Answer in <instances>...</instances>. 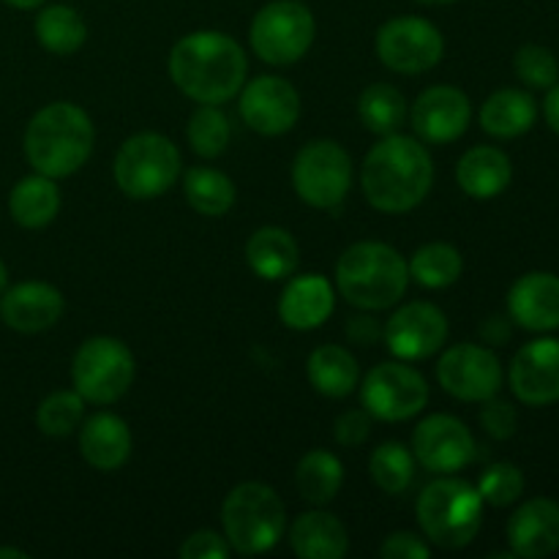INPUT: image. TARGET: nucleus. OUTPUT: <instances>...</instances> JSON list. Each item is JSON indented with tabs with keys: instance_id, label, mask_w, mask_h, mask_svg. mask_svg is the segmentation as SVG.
Returning <instances> with one entry per match:
<instances>
[{
	"instance_id": "f257e3e1",
	"label": "nucleus",
	"mask_w": 559,
	"mask_h": 559,
	"mask_svg": "<svg viewBox=\"0 0 559 559\" xmlns=\"http://www.w3.org/2000/svg\"><path fill=\"white\" fill-rule=\"evenodd\" d=\"M246 71L243 47L222 31L189 33L169 52V76L183 96L200 104H224L238 96Z\"/></svg>"
},
{
	"instance_id": "f03ea898",
	"label": "nucleus",
	"mask_w": 559,
	"mask_h": 559,
	"mask_svg": "<svg viewBox=\"0 0 559 559\" xmlns=\"http://www.w3.org/2000/svg\"><path fill=\"white\" fill-rule=\"evenodd\" d=\"M360 186L374 211L391 216L409 213L435 186V162L413 136L388 134L366 156Z\"/></svg>"
},
{
	"instance_id": "7ed1b4c3",
	"label": "nucleus",
	"mask_w": 559,
	"mask_h": 559,
	"mask_svg": "<svg viewBox=\"0 0 559 559\" xmlns=\"http://www.w3.org/2000/svg\"><path fill=\"white\" fill-rule=\"evenodd\" d=\"M91 118L82 107L69 102H55L38 109L25 131V156L36 173L47 178H69L85 167L93 153Z\"/></svg>"
},
{
	"instance_id": "20e7f679",
	"label": "nucleus",
	"mask_w": 559,
	"mask_h": 559,
	"mask_svg": "<svg viewBox=\"0 0 559 559\" xmlns=\"http://www.w3.org/2000/svg\"><path fill=\"white\" fill-rule=\"evenodd\" d=\"M409 262L380 240L353 243L336 262V287L344 300L364 311H382L404 298Z\"/></svg>"
},
{
	"instance_id": "39448f33",
	"label": "nucleus",
	"mask_w": 559,
	"mask_h": 559,
	"mask_svg": "<svg viewBox=\"0 0 559 559\" xmlns=\"http://www.w3.org/2000/svg\"><path fill=\"white\" fill-rule=\"evenodd\" d=\"M418 524L426 538L448 551L464 549L484 524V497L473 484L459 478H437L420 491Z\"/></svg>"
},
{
	"instance_id": "423d86ee",
	"label": "nucleus",
	"mask_w": 559,
	"mask_h": 559,
	"mask_svg": "<svg viewBox=\"0 0 559 559\" xmlns=\"http://www.w3.org/2000/svg\"><path fill=\"white\" fill-rule=\"evenodd\" d=\"M224 538L238 555L257 557L282 540L287 516L276 491L257 480L235 486L222 506Z\"/></svg>"
},
{
	"instance_id": "0eeeda50",
	"label": "nucleus",
	"mask_w": 559,
	"mask_h": 559,
	"mask_svg": "<svg viewBox=\"0 0 559 559\" xmlns=\"http://www.w3.org/2000/svg\"><path fill=\"white\" fill-rule=\"evenodd\" d=\"M180 167L183 162L173 140L156 131H142L120 145L112 175L118 189L131 200H156L173 189Z\"/></svg>"
},
{
	"instance_id": "6e6552de",
	"label": "nucleus",
	"mask_w": 559,
	"mask_h": 559,
	"mask_svg": "<svg viewBox=\"0 0 559 559\" xmlns=\"http://www.w3.org/2000/svg\"><path fill=\"white\" fill-rule=\"evenodd\" d=\"M71 382L85 402L115 404L134 382V355L115 336L87 338L74 353Z\"/></svg>"
},
{
	"instance_id": "1a4fd4ad",
	"label": "nucleus",
	"mask_w": 559,
	"mask_h": 559,
	"mask_svg": "<svg viewBox=\"0 0 559 559\" xmlns=\"http://www.w3.org/2000/svg\"><path fill=\"white\" fill-rule=\"evenodd\" d=\"M314 14L300 0H273L251 20L249 41L257 58L271 66H293L314 44Z\"/></svg>"
},
{
	"instance_id": "9d476101",
	"label": "nucleus",
	"mask_w": 559,
	"mask_h": 559,
	"mask_svg": "<svg viewBox=\"0 0 559 559\" xmlns=\"http://www.w3.org/2000/svg\"><path fill=\"white\" fill-rule=\"evenodd\" d=\"M353 186L349 153L333 140H311L293 162V189L306 205L333 211Z\"/></svg>"
},
{
	"instance_id": "9b49d317",
	"label": "nucleus",
	"mask_w": 559,
	"mask_h": 559,
	"mask_svg": "<svg viewBox=\"0 0 559 559\" xmlns=\"http://www.w3.org/2000/svg\"><path fill=\"white\" fill-rule=\"evenodd\" d=\"M364 409L377 420L402 424L415 418L429 402V385L424 374L407 364H380L360 382Z\"/></svg>"
},
{
	"instance_id": "f8f14e48",
	"label": "nucleus",
	"mask_w": 559,
	"mask_h": 559,
	"mask_svg": "<svg viewBox=\"0 0 559 559\" xmlns=\"http://www.w3.org/2000/svg\"><path fill=\"white\" fill-rule=\"evenodd\" d=\"M445 52V38L420 16H396L377 31V58L396 74H424Z\"/></svg>"
},
{
	"instance_id": "ddd939ff",
	"label": "nucleus",
	"mask_w": 559,
	"mask_h": 559,
	"mask_svg": "<svg viewBox=\"0 0 559 559\" xmlns=\"http://www.w3.org/2000/svg\"><path fill=\"white\" fill-rule=\"evenodd\" d=\"M442 391L462 402H486L502 388V366L489 347L456 344L437 364Z\"/></svg>"
},
{
	"instance_id": "4468645a",
	"label": "nucleus",
	"mask_w": 559,
	"mask_h": 559,
	"mask_svg": "<svg viewBox=\"0 0 559 559\" xmlns=\"http://www.w3.org/2000/svg\"><path fill=\"white\" fill-rule=\"evenodd\" d=\"M240 118L251 131L262 136L287 134L300 118V96L287 80L257 76L240 87Z\"/></svg>"
},
{
	"instance_id": "2eb2a0df",
	"label": "nucleus",
	"mask_w": 559,
	"mask_h": 559,
	"mask_svg": "<svg viewBox=\"0 0 559 559\" xmlns=\"http://www.w3.org/2000/svg\"><path fill=\"white\" fill-rule=\"evenodd\" d=\"M382 336L399 360H426L445 344L448 317L437 306L415 300L393 311Z\"/></svg>"
},
{
	"instance_id": "dca6fc26",
	"label": "nucleus",
	"mask_w": 559,
	"mask_h": 559,
	"mask_svg": "<svg viewBox=\"0 0 559 559\" xmlns=\"http://www.w3.org/2000/svg\"><path fill=\"white\" fill-rule=\"evenodd\" d=\"M413 456L431 473H459L475 459V440L453 415H429L413 435Z\"/></svg>"
},
{
	"instance_id": "f3484780",
	"label": "nucleus",
	"mask_w": 559,
	"mask_h": 559,
	"mask_svg": "<svg viewBox=\"0 0 559 559\" xmlns=\"http://www.w3.org/2000/svg\"><path fill=\"white\" fill-rule=\"evenodd\" d=\"M409 120H413L415 134L424 142L448 145V142H456L469 129L473 107H469V98L459 87L435 85L426 87L415 98L413 109H409Z\"/></svg>"
},
{
	"instance_id": "a211bd4d",
	"label": "nucleus",
	"mask_w": 559,
	"mask_h": 559,
	"mask_svg": "<svg viewBox=\"0 0 559 559\" xmlns=\"http://www.w3.org/2000/svg\"><path fill=\"white\" fill-rule=\"evenodd\" d=\"M511 391L530 407L559 402V338H535L524 344L511 364Z\"/></svg>"
},
{
	"instance_id": "6ab92c4d",
	"label": "nucleus",
	"mask_w": 559,
	"mask_h": 559,
	"mask_svg": "<svg viewBox=\"0 0 559 559\" xmlns=\"http://www.w3.org/2000/svg\"><path fill=\"white\" fill-rule=\"evenodd\" d=\"M63 295L47 282H22L0 298V320L16 333L49 331L63 317Z\"/></svg>"
},
{
	"instance_id": "aec40b11",
	"label": "nucleus",
	"mask_w": 559,
	"mask_h": 559,
	"mask_svg": "<svg viewBox=\"0 0 559 559\" xmlns=\"http://www.w3.org/2000/svg\"><path fill=\"white\" fill-rule=\"evenodd\" d=\"M508 314L524 331L546 333L559 328V276L546 271L524 273L508 293Z\"/></svg>"
},
{
	"instance_id": "412c9836",
	"label": "nucleus",
	"mask_w": 559,
	"mask_h": 559,
	"mask_svg": "<svg viewBox=\"0 0 559 559\" xmlns=\"http://www.w3.org/2000/svg\"><path fill=\"white\" fill-rule=\"evenodd\" d=\"M513 557L544 559L559 551V506L546 497L527 500L508 522Z\"/></svg>"
},
{
	"instance_id": "4be33fe9",
	"label": "nucleus",
	"mask_w": 559,
	"mask_h": 559,
	"mask_svg": "<svg viewBox=\"0 0 559 559\" xmlns=\"http://www.w3.org/2000/svg\"><path fill=\"white\" fill-rule=\"evenodd\" d=\"M336 309V295L328 278L317 273L295 276L278 298V320L293 331H314L325 325Z\"/></svg>"
},
{
	"instance_id": "5701e85b",
	"label": "nucleus",
	"mask_w": 559,
	"mask_h": 559,
	"mask_svg": "<svg viewBox=\"0 0 559 559\" xmlns=\"http://www.w3.org/2000/svg\"><path fill=\"white\" fill-rule=\"evenodd\" d=\"M80 453L98 473H115L131 456L129 424L112 413L91 415L80 429Z\"/></svg>"
},
{
	"instance_id": "b1692460",
	"label": "nucleus",
	"mask_w": 559,
	"mask_h": 559,
	"mask_svg": "<svg viewBox=\"0 0 559 559\" xmlns=\"http://www.w3.org/2000/svg\"><path fill=\"white\" fill-rule=\"evenodd\" d=\"M511 158L491 145H478L459 158L456 180L459 189L475 200H491L511 186Z\"/></svg>"
},
{
	"instance_id": "393cba45",
	"label": "nucleus",
	"mask_w": 559,
	"mask_h": 559,
	"mask_svg": "<svg viewBox=\"0 0 559 559\" xmlns=\"http://www.w3.org/2000/svg\"><path fill=\"white\" fill-rule=\"evenodd\" d=\"M289 546L300 559H342L349 551L347 527L333 513L309 511L289 527Z\"/></svg>"
},
{
	"instance_id": "a878e982",
	"label": "nucleus",
	"mask_w": 559,
	"mask_h": 559,
	"mask_svg": "<svg viewBox=\"0 0 559 559\" xmlns=\"http://www.w3.org/2000/svg\"><path fill=\"white\" fill-rule=\"evenodd\" d=\"M246 262L265 282H284L298 271V240L282 227H262L246 243Z\"/></svg>"
},
{
	"instance_id": "bb28decb",
	"label": "nucleus",
	"mask_w": 559,
	"mask_h": 559,
	"mask_svg": "<svg viewBox=\"0 0 559 559\" xmlns=\"http://www.w3.org/2000/svg\"><path fill=\"white\" fill-rule=\"evenodd\" d=\"M538 118V104L527 91L506 87V91L491 93L480 107V126L486 134L497 140H513V136L527 134Z\"/></svg>"
},
{
	"instance_id": "cd10ccee",
	"label": "nucleus",
	"mask_w": 559,
	"mask_h": 559,
	"mask_svg": "<svg viewBox=\"0 0 559 559\" xmlns=\"http://www.w3.org/2000/svg\"><path fill=\"white\" fill-rule=\"evenodd\" d=\"M309 382L317 393L328 399H344L360 385V366L353 353L338 344H322L309 355Z\"/></svg>"
},
{
	"instance_id": "c85d7f7f",
	"label": "nucleus",
	"mask_w": 559,
	"mask_h": 559,
	"mask_svg": "<svg viewBox=\"0 0 559 559\" xmlns=\"http://www.w3.org/2000/svg\"><path fill=\"white\" fill-rule=\"evenodd\" d=\"M9 211L20 227L44 229L60 213V189L47 175H27L11 189Z\"/></svg>"
},
{
	"instance_id": "c756f323",
	"label": "nucleus",
	"mask_w": 559,
	"mask_h": 559,
	"mask_svg": "<svg viewBox=\"0 0 559 559\" xmlns=\"http://www.w3.org/2000/svg\"><path fill=\"white\" fill-rule=\"evenodd\" d=\"M295 484H298L300 497L311 506H328V502L336 500V495L342 491L344 484V467L338 462V456H333L331 451H309L298 462L295 469Z\"/></svg>"
},
{
	"instance_id": "7c9ffc66",
	"label": "nucleus",
	"mask_w": 559,
	"mask_h": 559,
	"mask_svg": "<svg viewBox=\"0 0 559 559\" xmlns=\"http://www.w3.org/2000/svg\"><path fill=\"white\" fill-rule=\"evenodd\" d=\"M358 115L360 123L371 131V134H396L407 120L409 107L407 98L399 87L388 85V82H374L366 87L358 98Z\"/></svg>"
},
{
	"instance_id": "2f4dec72",
	"label": "nucleus",
	"mask_w": 559,
	"mask_h": 559,
	"mask_svg": "<svg viewBox=\"0 0 559 559\" xmlns=\"http://www.w3.org/2000/svg\"><path fill=\"white\" fill-rule=\"evenodd\" d=\"M36 38L47 52L52 55H74L85 44L87 27L80 11L71 5L55 3L38 11L36 16Z\"/></svg>"
},
{
	"instance_id": "473e14b6",
	"label": "nucleus",
	"mask_w": 559,
	"mask_h": 559,
	"mask_svg": "<svg viewBox=\"0 0 559 559\" xmlns=\"http://www.w3.org/2000/svg\"><path fill=\"white\" fill-rule=\"evenodd\" d=\"M186 202L202 216H227L235 205V183L211 167H191L183 175Z\"/></svg>"
},
{
	"instance_id": "72a5a7b5",
	"label": "nucleus",
	"mask_w": 559,
	"mask_h": 559,
	"mask_svg": "<svg viewBox=\"0 0 559 559\" xmlns=\"http://www.w3.org/2000/svg\"><path fill=\"white\" fill-rule=\"evenodd\" d=\"M464 271L462 254L451 243H426L409 260V276L426 289H445L459 282Z\"/></svg>"
},
{
	"instance_id": "f704fd0d",
	"label": "nucleus",
	"mask_w": 559,
	"mask_h": 559,
	"mask_svg": "<svg viewBox=\"0 0 559 559\" xmlns=\"http://www.w3.org/2000/svg\"><path fill=\"white\" fill-rule=\"evenodd\" d=\"M233 136V126H229L227 115L218 109V104H200L194 115L186 126V140H189L191 151L202 158H218L229 145Z\"/></svg>"
},
{
	"instance_id": "c9c22d12",
	"label": "nucleus",
	"mask_w": 559,
	"mask_h": 559,
	"mask_svg": "<svg viewBox=\"0 0 559 559\" xmlns=\"http://www.w3.org/2000/svg\"><path fill=\"white\" fill-rule=\"evenodd\" d=\"M371 480L380 486L385 495H402L409 489L415 478V456L402 442H385L377 448L369 459Z\"/></svg>"
},
{
	"instance_id": "e433bc0d",
	"label": "nucleus",
	"mask_w": 559,
	"mask_h": 559,
	"mask_svg": "<svg viewBox=\"0 0 559 559\" xmlns=\"http://www.w3.org/2000/svg\"><path fill=\"white\" fill-rule=\"evenodd\" d=\"M85 418V399L76 391L49 393L36 409V426L47 437H69Z\"/></svg>"
},
{
	"instance_id": "4c0bfd02",
	"label": "nucleus",
	"mask_w": 559,
	"mask_h": 559,
	"mask_svg": "<svg viewBox=\"0 0 559 559\" xmlns=\"http://www.w3.org/2000/svg\"><path fill=\"white\" fill-rule=\"evenodd\" d=\"M478 495L484 497V502L495 508H508L524 495V473L511 462H497L491 467L484 469L478 480Z\"/></svg>"
},
{
	"instance_id": "58836bf2",
	"label": "nucleus",
	"mask_w": 559,
	"mask_h": 559,
	"mask_svg": "<svg viewBox=\"0 0 559 559\" xmlns=\"http://www.w3.org/2000/svg\"><path fill=\"white\" fill-rule=\"evenodd\" d=\"M513 69L516 76L527 87H538V91H549L551 85L559 82V63L555 52L540 44H524L513 58Z\"/></svg>"
},
{
	"instance_id": "ea45409f",
	"label": "nucleus",
	"mask_w": 559,
	"mask_h": 559,
	"mask_svg": "<svg viewBox=\"0 0 559 559\" xmlns=\"http://www.w3.org/2000/svg\"><path fill=\"white\" fill-rule=\"evenodd\" d=\"M480 426L486 429V435H491L495 440H511L519 429V415L516 407L506 399H486L484 409H480Z\"/></svg>"
},
{
	"instance_id": "a19ab883",
	"label": "nucleus",
	"mask_w": 559,
	"mask_h": 559,
	"mask_svg": "<svg viewBox=\"0 0 559 559\" xmlns=\"http://www.w3.org/2000/svg\"><path fill=\"white\" fill-rule=\"evenodd\" d=\"M229 551H233V546L227 544V538H222L213 530H197L180 544L178 555L183 559H224L229 557Z\"/></svg>"
},
{
	"instance_id": "79ce46f5",
	"label": "nucleus",
	"mask_w": 559,
	"mask_h": 559,
	"mask_svg": "<svg viewBox=\"0 0 559 559\" xmlns=\"http://www.w3.org/2000/svg\"><path fill=\"white\" fill-rule=\"evenodd\" d=\"M371 435V415L366 409H347L336 418L333 437L342 448H360Z\"/></svg>"
},
{
	"instance_id": "37998d69",
	"label": "nucleus",
	"mask_w": 559,
	"mask_h": 559,
	"mask_svg": "<svg viewBox=\"0 0 559 559\" xmlns=\"http://www.w3.org/2000/svg\"><path fill=\"white\" fill-rule=\"evenodd\" d=\"M429 555L431 549L415 533H393L380 546L382 559H426Z\"/></svg>"
},
{
	"instance_id": "c03bdc74",
	"label": "nucleus",
	"mask_w": 559,
	"mask_h": 559,
	"mask_svg": "<svg viewBox=\"0 0 559 559\" xmlns=\"http://www.w3.org/2000/svg\"><path fill=\"white\" fill-rule=\"evenodd\" d=\"M382 336V328L374 317H366V314H355L349 317L347 322V338L353 344H360V347H369V344L380 342Z\"/></svg>"
},
{
	"instance_id": "a18cd8bd",
	"label": "nucleus",
	"mask_w": 559,
	"mask_h": 559,
	"mask_svg": "<svg viewBox=\"0 0 559 559\" xmlns=\"http://www.w3.org/2000/svg\"><path fill=\"white\" fill-rule=\"evenodd\" d=\"M480 338H484L486 344H506L508 338H511V322H508L506 317H489V320H484V325H480Z\"/></svg>"
},
{
	"instance_id": "49530a36",
	"label": "nucleus",
	"mask_w": 559,
	"mask_h": 559,
	"mask_svg": "<svg viewBox=\"0 0 559 559\" xmlns=\"http://www.w3.org/2000/svg\"><path fill=\"white\" fill-rule=\"evenodd\" d=\"M544 115H546V123L551 126V131L559 134V82L549 87V96H546L544 102Z\"/></svg>"
},
{
	"instance_id": "de8ad7c7",
	"label": "nucleus",
	"mask_w": 559,
	"mask_h": 559,
	"mask_svg": "<svg viewBox=\"0 0 559 559\" xmlns=\"http://www.w3.org/2000/svg\"><path fill=\"white\" fill-rule=\"evenodd\" d=\"M9 5H14V9H38V5L44 3V0H5Z\"/></svg>"
},
{
	"instance_id": "09e8293b",
	"label": "nucleus",
	"mask_w": 559,
	"mask_h": 559,
	"mask_svg": "<svg viewBox=\"0 0 559 559\" xmlns=\"http://www.w3.org/2000/svg\"><path fill=\"white\" fill-rule=\"evenodd\" d=\"M11 557V559H27V551L22 549H11V546H0V559Z\"/></svg>"
},
{
	"instance_id": "8fccbe9b",
	"label": "nucleus",
	"mask_w": 559,
	"mask_h": 559,
	"mask_svg": "<svg viewBox=\"0 0 559 559\" xmlns=\"http://www.w3.org/2000/svg\"><path fill=\"white\" fill-rule=\"evenodd\" d=\"M5 284H9V271H5L3 260H0V293H3V289H5Z\"/></svg>"
},
{
	"instance_id": "3c124183",
	"label": "nucleus",
	"mask_w": 559,
	"mask_h": 559,
	"mask_svg": "<svg viewBox=\"0 0 559 559\" xmlns=\"http://www.w3.org/2000/svg\"><path fill=\"white\" fill-rule=\"evenodd\" d=\"M418 3H426V5H448V3H456V0H418Z\"/></svg>"
}]
</instances>
